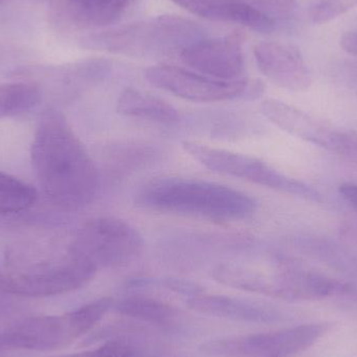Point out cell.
I'll list each match as a JSON object with an SVG mask.
<instances>
[{"instance_id":"cell-1","label":"cell","mask_w":357,"mask_h":357,"mask_svg":"<svg viewBox=\"0 0 357 357\" xmlns=\"http://www.w3.org/2000/svg\"><path fill=\"white\" fill-rule=\"evenodd\" d=\"M31 165L46 197L65 210H79L96 199L98 169L66 119L48 107L38 121Z\"/></svg>"},{"instance_id":"cell-2","label":"cell","mask_w":357,"mask_h":357,"mask_svg":"<svg viewBox=\"0 0 357 357\" xmlns=\"http://www.w3.org/2000/svg\"><path fill=\"white\" fill-rule=\"evenodd\" d=\"M138 207L163 213L216 222H239L252 218L255 199L227 185L188 178H160L138 190Z\"/></svg>"},{"instance_id":"cell-3","label":"cell","mask_w":357,"mask_h":357,"mask_svg":"<svg viewBox=\"0 0 357 357\" xmlns=\"http://www.w3.org/2000/svg\"><path fill=\"white\" fill-rule=\"evenodd\" d=\"M206 37L205 27L176 16L160 15L137 22L113 27L82 38L88 50L131 56H163L178 54Z\"/></svg>"},{"instance_id":"cell-4","label":"cell","mask_w":357,"mask_h":357,"mask_svg":"<svg viewBox=\"0 0 357 357\" xmlns=\"http://www.w3.org/2000/svg\"><path fill=\"white\" fill-rule=\"evenodd\" d=\"M98 270L87 258L68 248L59 257L12 264L8 272L0 274V291L31 297L68 293L87 284Z\"/></svg>"},{"instance_id":"cell-5","label":"cell","mask_w":357,"mask_h":357,"mask_svg":"<svg viewBox=\"0 0 357 357\" xmlns=\"http://www.w3.org/2000/svg\"><path fill=\"white\" fill-rule=\"evenodd\" d=\"M112 307V300L102 298L63 316L29 319L6 331L2 340L6 345L20 349L64 347L91 331Z\"/></svg>"},{"instance_id":"cell-6","label":"cell","mask_w":357,"mask_h":357,"mask_svg":"<svg viewBox=\"0 0 357 357\" xmlns=\"http://www.w3.org/2000/svg\"><path fill=\"white\" fill-rule=\"evenodd\" d=\"M182 146L189 156L210 171L310 201H322L320 193L310 185L284 175L272 165L255 157L213 148L190 140L183 142Z\"/></svg>"},{"instance_id":"cell-7","label":"cell","mask_w":357,"mask_h":357,"mask_svg":"<svg viewBox=\"0 0 357 357\" xmlns=\"http://www.w3.org/2000/svg\"><path fill=\"white\" fill-rule=\"evenodd\" d=\"M328 323L302 324L272 333L238 335L207 342L199 351L210 357H291L324 337Z\"/></svg>"},{"instance_id":"cell-8","label":"cell","mask_w":357,"mask_h":357,"mask_svg":"<svg viewBox=\"0 0 357 357\" xmlns=\"http://www.w3.org/2000/svg\"><path fill=\"white\" fill-rule=\"evenodd\" d=\"M144 245L139 231L130 222L102 216L86 222L69 248L100 268L130 264L142 253Z\"/></svg>"},{"instance_id":"cell-9","label":"cell","mask_w":357,"mask_h":357,"mask_svg":"<svg viewBox=\"0 0 357 357\" xmlns=\"http://www.w3.org/2000/svg\"><path fill=\"white\" fill-rule=\"evenodd\" d=\"M261 111L268 121L287 133L357 163V133L354 130L333 127L274 98L264 100Z\"/></svg>"},{"instance_id":"cell-10","label":"cell","mask_w":357,"mask_h":357,"mask_svg":"<svg viewBox=\"0 0 357 357\" xmlns=\"http://www.w3.org/2000/svg\"><path fill=\"white\" fill-rule=\"evenodd\" d=\"M146 77L152 85L195 102L234 100L247 96L249 88V83L245 79L222 81L173 65L149 67Z\"/></svg>"},{"instance_id":"cell-11","label":"cell","mask_w":357,"mask_h":357,"mask_svg":"<svg viewBox=\"0 0 357 357\" xmlns=\"http://www.w3.org/2000/svg\"><path fill=\"white\" fill-rule=\"evenodd\" d=\"M243 33L233 31L218 38H203L180 52L191 69L222 81H238L245 70Z\"/></svg>"},{"instance_id":"cell-12","label":"cell","mask_w":357,"mask_h":357,"mask_svg":"<svg viewBox=\"0 0 357 357\" xmlns=\"http://www.w3.org/2000/svg\"><path fill=\"white\" fill-rule=\"evenodd\" d=\"M258 68L275 85L294 92L307 90L312 77L298 48L275 41H262L254 47Z\"/></svg>"},{"instance_id":"cell-13","label":"cell","mask_w":357,"mask_h":357,"mask_svg":"<svg viewBox=\"0 0 357 357\" xmlns=\"http://www.w3.org/2000/svg\"><path fill=\"white\" fill-rule=\"evenodd\" d=\"M271 297L285 300H319L354 295V287L325 275L298 268L270 274Z\"/></svg>"},{"instance_id":"cell-14","label":"cell","mask_w":357,"mask_h":357,"mask_svg":"<svg viewBox=\"0 0 357 357\" xmlns=\"http://www.w3.org/2000/svg\"><path fill=\"white\" fill-rule=\"evenodd\" d=\"M134 0H52L50 18L61 29H84L112 24Z\"/></svg>"},{"instance_id":"cell-15","label":"cell","mask_w":357,"mask_h":357,"mask_svg":"<svg viewBox=\"0 0 357 357\" xmlns=\"http://www.w3.org/2000/svg\"><path fill=\"white\" fill-rule=\"evenodd\" d=\"M185 10L209 20L235 23L258 33H272L275 20L239 0H172Z\"/></svg>"},{"instance_id":"cell-16","label":"cell","mask_w":357,"mask_h":357,"mask_svg":"<svg viewBox=\"0 0 357 357\" xmlns=\"http://www.w3.org/2000/svg\"><path fill=\"white\" fill-rule=\"evenodd\" d=\"M187 305L201 314L230 320L272 323L282 318L278 310L270 306L228 296L197 294L189 297Z\"/></svg>"},{"instance_id":"cell-17","label":"cell","mask_w":357,"mask_h":357,"mask_svg":"<svg viewBox=\"0 0 357 357\" xmlns=\"http://www.w3.org/2000/svg\"><path fill=\"white\" fill-rule=\"evenodd\" d=\"M117 111L159 125L173 126L180 121V112L171 102L135 88L123 91L117 100Z\"/></svg>"},{"instance_id":"cell-18","label":"cell","mask_w":357,"mask_h":357,"mask_svg":"<svg viewBox=\"0 0 357 357\" xmlns=\"http://www.w3.org/2000/svg\"><path fill=\"white\" fill-rule=\"evenodd\" d=\"M42 89L31 82L0 84V119L27 112L39 104Z\"/></svg>"},{"instance_id":"cell-19","label":"cell","mask_w":357,"mask_h":357,"mask_svg":"<svg viewBox=\"0 0 357 357\" xmlns=\"http://www.w3.org/2000/svg\"><path fill=\"white\" fill-rule=\"evenodd\" d=\"M114 310L123 316L155 324L169 323L174 310L165 302L148 297H130L113 304Z\"/></svg>"},{"instance_id":"cell-20","label":"cell","mask_w":357,"mask_h":357,"mask_svg":"<svg viewBox=\"0 0 357 357\" xmlns=\"http://www.w3.org/2000/svg\"><path fill=\"white\" fill-rule=\"evenodd\" d=\"M33 187L8 174L0 172V213H19L37 201Z\"/></svg>"},{"instance_id":"cell-21","label":"cell","mask_w":357,"mask_h":357,"mask_svg":"<svg viewBox=\"0 0 357 357\" xmlns=\"http://www.w3.org/2000/svg\"><path fill=\"white\" fill-rule=\"evenodd\" d=\"M356 6L357 0H314L308 17L312 24H323L349 12Z\"/></svg>"},{"instance_id":"cell-22","label":"cell","mask_w":357,"mask_h":357,"mask_svg":"<svg viewBox=\"0 0 357 357\" xmlns=\"http://www.w3.org/2000/svg\"><path fill=\"white\" fill-rule=\"evenodd\" d=\"M271 19H287L293 16L297 8V0H239Z\"/></svg>"},{"instance_id":"cell-23","label":"cell","mask_w":357,"mask_h":357,"mask_svg":"<svg viewBox=\"0 0 357 357\" xmlns=\"http://www.w3.org/2000/svg\"><path fill=\"white\" fill-rule=\"evenodd\" d=\"M134 287H146V285H160L169 291L181 294V295L191 296L203 293V289L197 283L190 281L182 280V279H160V280H153V279H138L133 282Z\"/></svg>"},{"instance_id":"cell-24","label":"cell","mask_w":357,"mask_h":357,"mask_svg":"<svg viewBox=\"0 0 357 357\" xmlns=\"http://www.w3.org/2000/svg\"><path fill=\"white\" fill-rule=\"evenodd\" d=\"M127 346L119 342H109L96 349L89 351L77 352V354H65L54 357H115L125 350Z\"/></svg>"},{"instance_id":"cell-25","label":"cell","mask_w":357,"mask_h":357,"mask_svg":"<svg viewBox=\"0 0 357 357\" xmlns=\"http://www.w3.org/2000/svg\"><path fill=\"white\" fill-rule=\"evenodd\" d=\"M340 195L357 212V184L343 183L339 188Z\"/></svg>"},{"instance_id":"cell-26","label":"cell","mask_w":357,"mask_h":357,"mask_svg":"<svg viewBox=\"0 0 357 357\" xmlns=\"http://www.w3.org/2000/svg\"><path fill=\"white\" fill-rule=\"evenodd\" d=\"M342 48L348 54L357 56V31H348L342 36L341 41Z\"/></svg>"},{"instance_id":"cell-27","label":"cell","mask_w":357,"mask_h":357,"mask_svg":"<svg viewBox=\"0 0 357 357\" xmlns=\"http://www.w3.org/2000/svg\"><path fill=\"white\" fill-rule=\"evenodd\" d=\"M115 357H131V352H130V350L128 349L127 347L125 350H123L121 354H117V356Z\"/></svg>"},{"instance_id":"cell-28","label":"cell","mask_w":357,"mask_h":357,"mask_svg":"<svg viewBox=\"0 0 357 357\" xmlns=\"http://www.w3.org/2000/svg\"><path fill=\"white\" fill-rule=\"evenodd\" d=\"M3 1H4V0H0V6H1L2 2H3Z\"/></svg>"}]
</instances>
